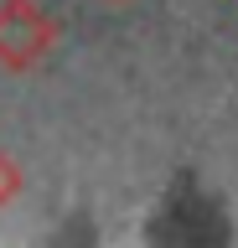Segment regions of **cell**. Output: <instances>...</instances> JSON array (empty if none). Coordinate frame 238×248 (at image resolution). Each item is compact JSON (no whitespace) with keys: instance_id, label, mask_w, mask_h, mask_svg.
<instances>
[{"instance_id":"6da1fadb","label":"cell","mask_w":238,"mask_h":248,"mask_svg":"<svg viewBox=\"0 0 238 248\" xmlns=\"http://www.w3.org/2000/svg\"><path fill=\"white\" fill-rule=\"evenodd\" d=\"M47 42H52V26L36 16V5H26V0L0 5V57L5 62H16V67L36 62Z\"/></svg>"},{"instance_id":"7a4b0ae2","label":"cell","mask_w":238,"mask_h":248,"mask_svg":"<svg viewBox=\"0 0 238 248\" xmlns=\"http://www.w3.org/2000/svg\"><path fill=\"white\" fill-rule=\"evenodd\" d=\"M16 181H21V176L5 166V160H0V197H11V191H16Z\"/></svg>"}]
</instances>
